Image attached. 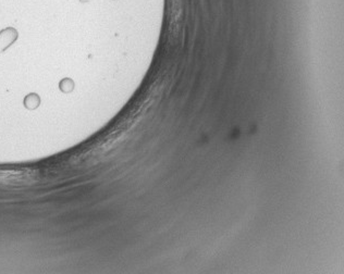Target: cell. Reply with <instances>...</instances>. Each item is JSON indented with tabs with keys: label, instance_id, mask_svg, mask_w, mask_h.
<instances>
[{
	"label": "cell",
	"instance_id": "1",
	"mask_svg": "<svg viewBox=\"0 0 344 274\" xmlns=\"http://www.w3.org/2000/svg\"><path fill=\"white\" fill-rule=\"evenodd\" d=\"M17 37L16 30H13L12 28H9L3 30L2 33H0V50H3L4 48H7L8 46L12 44V42Z\"/></svg>",
	"mask_w": 344,
	"mask_h": 274
}]
</instances>
